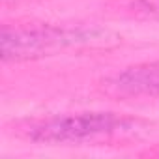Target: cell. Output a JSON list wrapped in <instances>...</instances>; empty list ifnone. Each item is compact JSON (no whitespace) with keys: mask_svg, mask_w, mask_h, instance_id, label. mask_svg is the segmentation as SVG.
Instances as JSON below:
<instances>
[{"mask_svg":"<svg viewBox=\"0 0 159 159\" xmlns=\"http://www.w3.org/2000/svg\"><path fill=\"white\" fill-rule=\"evenodd\" d=\"M4 2H8V0H4Z\"/></svg>","mask_w":159,"mask_h":159,"instance_id":"5b68a950","label":"cell"},{"mask_svg":"<svg viewBox=\"0 0 159 159\" xmlns=\"http://www.w3.org/2000/svg\"><path fill=\"white\" fill-rule=\"evenodd\" d=\"M146 153H148V155H157V157H159V150H152V152H146Z\"/></svg>","mask_w":159,"mask_h":159,"instance_id":"277c9868","label":"cell"},{"mask_svg":"<svg viewBox=\"0 0 159 159\" xmlns=\"http://www.w3.org/2000/svg\"><path fill=\"white\" fill-rule=\"evenodd\" d=\"M107 88L122 98H159V60L125 67L109 79Z\"/></svg>","mask_w":159,"mask_h":159,"instance_id":"3957f363","label":"cell"},{"mask_svg":"<svg viewBox=\"0 0 159 159\" xmlns=\"http://www.w3.org/2000/svg\"><path fill=\"white\" fill-rule=\"evenodd\" d=\"M144 129V122L120 112H75L56 114L17 124V135L49 146H86L114 139L135 137Z\"/></svg>","mask_w":159,"mask_h":159,"instance_id":"6da1fadb","label":"cell"},{"mask_svg":"<svg viewBox=\"0 0 159 159\" xmlns=\"http://www.w3.org/2000/svg\"><path fill=\"white\" fill-rule=\"evenodd\" d=\"M111 43H116V36L98 26H4L0 34V58L4 64H23L52 58L75 49L109 47Z\"/></svg>","mask_w":159,"mask_h":159,"instance_id":"7a4b0ae2","label":"cell"}]
</instances>
